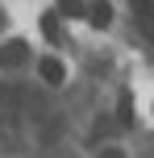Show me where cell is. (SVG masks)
Here are the masks:
<instances>
[{
    "instance_id": "obj_1",
    "label": "cell",
    "mask_w": 154,
    "mask_h": 158,
    "mask_svg": "<svg viewBox=\"0 0 154 158\" xmlns=\"http://www.w3.org/2000/svg\"><path fill=\"white\" fill-rule=\"evenodd\" d=\"M25 63H29V46H25L21 38H13V42L0 46V67H4V71H17V67H25Z\"/></svg>"
},
{
    "instance_id": "obj_2",
    "label": "cell",
    "mask_w": 154,
    "mask_h": 158,
    "mask_svg": "<svg viewBox=\"0 0 154 158\" xmlns=\"http://www.w3.org/2000/svg\"><path fill=\"white\" fill-rule=\"evenodd\" d=\"M88 21L96 25V29H108V25H113V4H108V0H92L88 4Z\"/></svg>"
},
{
    "instance_id": "obj_3",
    "label": "cell",
    "mask_w": 154,
    "mask_h": 158,
    "mask_svg": "<svg viewBox=\"0 0 154 158\" xmlns=\"http://www.w3.org/2000/svg\"><path fill=\"white\" fill-rule=\"evenodd\" d=\"M38 75L46 79V83H63V79H67V71H63L58 58H42V63H38Z\"/></svg>"
},
{
    "instance_id": "obj_4",
    "label": "cell",
    "mask_w": 154,
    "mask_h": 158,
    "mask_svg": "<svg viewBox=\"0 0 154 158\" xmlns=\"http://www.w3.org/2000/svg\"><path fill=\"white\" fill-rule=\"evenodd\" d=\"M133 17H138V25H142V29H150V25H154V0H133Z\"/></svg>"
},
{
    "instance_id": "obj_5",
    "label": "cell",
    "mask_w": 154,
    "mask_h": 158,
    "mask_svg": "<svg viewBox=\"0 0 154 158\" xmlns=\"http://www.w3.org/2000/svg\"><path fill=\"white\" fill-rule=\"evenodd\" d=\"M17 104H21V92H17V87H4V92H0V112H4V117H17Z\"/></svg>"
},
{
    "instance_id": "obj_6",
    "label": "cell",
    "mask_w": 154,
    "mask_h": 158,
    "mask_svg": "<svg viewBox=\"0 0 154 158\" xmlns=\"http://www.w3.org/2000/svg\"><path fill=\"white\" fill-rule=\"evenodd\" d=\"M42 33H46V42H58V38H63V29H58V13H42Z\"/></svg>"
},
{
    "instance_id": "obj_7",
    "label": "cell",
    "mask_w": 154,
    "mask_h": 158,
    "mask_svg": "<svg viewBox=\"0 0 154 158\" xmlns=\"http://www.w3.org/2000/svg\"><path fill=\"white\" fill-rule=\"evenodd\" d=\"M117 117H121V125H129V121H133V96H129V92H125L121 104H117Z\"/></svg>"
},
{
    "instance_id": "obj_8",
    "label": "cell",
    "mask_w": 154,
    "mask_h": 158,
    "mask_svg": "<svg viewBox=\"0 0 154 158\" xmlns=\"http://www.w3.org/2000/svg\"><path fill=\"white\" fill-rule=\"evenodd\" d=\"M58 4H63L67 17H83V13H88V4H83V0H58Z\"/></svg>"
},
{
    "instance_id": "obj_9",
    "label": "cell",
    "mask_w": 154,
    "mask_h": 158,
    "mask_svg": "<svg viewBox=\"0 0 154 158\" xmlns=\"http://www.w3.org/2000/svg\"><path fill=\"white\" fill-rule=\"evenodd\" d=\"M96 158H125V150H117V146H108V150H100Z\"/></svg>"
},
{
    "instance_id": "obj_10",
    "label": "cell",
    "mask_w": 154,
    "mask_h": 158,
    "mask_svg": "<svg viewBox=\"0 0 154 158\" xmlns=\"http://www.w3.org/2000/svg\"><path fill=\"white\" fill-rule=\"evenodd\" d=\"M146 33H150V38H154V25H150V29H146Z\"/></svg>"
},
{
    "instance_id": "obj_11",
    "label": "cell",
    "mask_w": 154,
    "mask_h": 158,
    "mask_svg": "<svg viewBox=\"0 0 154 158\" xmlns=\"http://www.w3.org/2000/svg\"><path fill=\"white\" fill-rule=\"evenodd\" d=\"M0 21H4V17H0Z\"/></svg>"
}]
</instances>
